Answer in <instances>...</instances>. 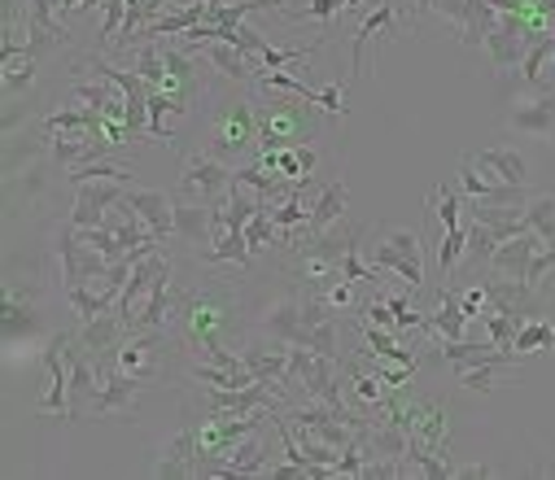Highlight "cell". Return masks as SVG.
Listing matches in <instances>:
<instances>
[{
    "label": "cell",
    "mask_w": 555,
    "mask_h": 480,
    "mask_svg": "<svg viewBox=\"0 0 555 480\" xmlns=\"http://www.w3.org/2000/svg\"><path fill=\"white\" fill-rule=\"evenodd\" d=\"M464 254H468V223L442 232V245H438V267H442V275H451Z\"/></svg>",
    "instance_id": "obj_37"
},
{
    "label": "cell",
    "mask_w": 555,
    "mask_h": 480,
    "mask_svg": "<svg viewBox=\"0 0 555 480\" xmlns=\"http://www.w3.org/2000/svg\"><path fill=\"white\" fill-rule=\"evenodd\" d=\"M455 372H460V385H464V389H473V393H490L503 367H490V363H481V367H455Z\"/></svg>",
    "instance_id": "obj_44"
},
{
    "label": "cell",
    "mask_w": 555,
    "mask_h": 480,
    "mask_svg": "<svg viewBox=\"0 0 555 480\" xmlns=\"http://www.w3.org/2000/svg\"><path fill=\"white\" fill-rule=\"evenodd\" d=\"M473 163L486 167L503 184L529 189V163H525V153H516V148H481V153H473Z\"/></svg>",
    "instance_id": "obj_18"
},
{
    "label": "cell",
    "mask_w": 555,
    "mask_h": 480,
    "mask_svg": "<svg viewBox=\"0 0 555 480\" xmlns=\"http://www.w3.org/2000/svg\"><path fill=\"white\" fill-rule=\"evenodd\" d=\"M442 359L455 363V367H481V363H490V367H516L520 354L499 350V346H481V341H442Z\"/></svg>",
    "instance_id": "obj_17"
},
{
    "label": "cell",
    "mask_w": 555,
    "mask_h": 480,
    "mask_svg": "<svg viewBox=\"0 0 555 480\" xmlns=\"http://www.w3.org/2000/svg\"><path fill=\"white\" fill-rule=\"evenodd\" d=\"M538 96H542V105L555 114V88H542V83H538Z\"/></svg>",
    "instance_id": "obj_50"
},
{
    "label": "cell",
    "mask_w": 555,
    "mask_h": 480,
    "mask_svg": "<svg viewBox=\"0 0 555 480\" xmlns=\"http://www.w3.org/2000/svg\"><path fill=\"white\" fill-rule=\"evenodd\" d=\"M66 180H70L75 189H79V184H92V180H118V184H131V171H127V167H118V163H105V157H101V163L75 167Z\"/></svg>",
    "instance_id": "obj_38"
},
{
    "label": "cell",
    "mask_w": 555,
    "mask_h": 480,
    "mask_svg": "<svg viewBox=\"0 0 555 480\" xmlns=\"http://www.w3.org/2000/svg\"><path fill=\"white\" fill-rule=\"evenodd\" d=\"M481 324H486V333H490V346H499V350H512L516 346V319H507V314H499V310H486L481 314ZM516 354V350H512Z\"/></svg>",
    "instance_id": "obj_41"
},
{
    "label": "cell",
    "mask_w": 555,
    "mask_h": 480,
    "mask_svg": "<svg viewBox=\"0 0 555 480\" xmlns=\"http://www.w3.org/2000/svg\"><path fill=\"white\" fill-rule=\"evenodd\" d=\"M393 18H398V5H393V0H380V5L359 23V31H354V40H350V70H354V79L367 70V62H363L367 44H372V40H380V36L393 27Z\"/></svg>",
    "instance_id": "obj_15"
},
{
    "label": "cell",
    "mask_w": 555,
    "mask_h": 480,
    "mask_svg": "<svg viewBox=\"0 0 555 480\" xmlns=\"http://www.w3.org/2000/svg\"><path fill=\"white\" fill-rule=\"evenodd\" d=\"M66 341L70 337H53L44 350V367H49V393L36 406V415L44 419H70V363H66Z\"/></svg>",
    "instance_id": "obj_6"
},
{
    "label": "cell",
    "mask_w": 555,
    "mask_h": 480,
    "mask_svg": "<svg viewBox=\"0 0 555 480\" xmlns=\"http://www.w3.org/2000/svg\"><path fill=\"white\" fill-rule=\"evenodd\" d=\"M281 5H285V0H281Z\"/></svg>",
    "instance_id": "obj_54"
},
{
    "label": "cell",
    "mask_w": 555,
    "mask_h": 480,
    "mask_svg": "<svg viewBox=\"0 0 555 480\" xmlns=\"http://www.w3.org/2000/svg\"><path fill=\"white\" fill-rule=\"evenodd\" d=\"M346 202H350V189L341 184V180H333V184H324V193L311 202V236H320V232H328L341 215H346Z\"/></svg>",
    "instance_id": "obj_23"
},
{
    "label": "cell",
    "mask_w": 555,
    "mask_h": 480,
    "mask_svg": "<svg viewBox=\"0 0 555 480\" xmlns=\"http://www.w3.org/2000/svg\"><path fill=\"white\" fill-rule=\"evenodd\" d=\"M66 301H70V310L83 319H96V314H105V310H114V297H105V293H96L92 284H66Z\"/></svg>",
    "instance_id": "obj_32"
},
{
    "label": "cell",
    "mask_w": 555,
    "mask_h": 480,
    "mask_svg": "<svg viewBox=\"0 0 555 480\" xmlns=\"http://www.w3.org/2000/svg\"><path fill=\"white\" fill-rule=\"evenodd\" d=\"M122 202L150 223V232H154L158 241L176 236V206L167 202V193H158V189H131V184H127Z\"/></svg>",
    "instance_id": "obj_13"
},
{
    "label": "cell",
    "mask_w": 555,
    "mask_h": 480,
    "mask_svg": "<svg viewBox=\"0 0 555 480\" xmlns=\"http://www.w3.org/2000/svg\"><path fill=\"white\" fill-rule=\"evenodd\" d=\"M202 49V57L219 70V75H228V79H249V75H258L254 70V57H245L241 49H232V44H223V40H206V44H197ZM197 49H189V53H197Z\"/></svg>",
    "instance_id": "obj_22"
},
{
    "label": "cell",
    "mask_w": 555,
    "mask_h": 480,
    "mask_svg": "<svg viewBox=\"0 0 555 480\" xmlns=\"http://www.w3.org/2000/svg\"><path fill=\"white\" fill-rule=\"evenodd\" d=\"M542 245H546V241H542L538 232H525V236L503 241V245L494 249V258H490V275H499V280H525V284H529V262H533V254H538Z\"/></svg>",
    "instance_id": "obj_11"
},
{
    "label": "cell",
    "mask_w": 555,
    "mask_h": 480,
    "mask_svg": "<svg viewBox=\"0 0 555 480\" xmlns=\"http://www.w3.org/2000/svg\"><path fill=\"white\" fill-rule=\"evenodd\" d=\"M245 363H249L254 380L281 389V380L289 376V346H281V350H245Z\"/></svg>",
    "instance_id": "obj_25"
},
{
    "label": "cell",
    "mask_w": 555,
    "mask_h": 480,
    "mask_svg": "<svg viewBox=\"0 0 555 480\" xmlns=\"http://www.w3.org/2000/svg\"><path fill=\"white\" fill-rule=\"evenodd\" d=\"M135 75H141L150 88H167V57L158 40H141L135 44Z\"/></svg>",
    "instance_id": "obj_31"
},
{
    "label": "cell",
    "mask_w": 555,
    "mask_h": 480,
    "mask_svg": "<svg viewBox=\"0 0 555 480\" xmlns=\"http://www.w3.org/2000/svg\"><path fill=\"white\" fill-rule=\"evenodd\" d=\"M57 254H62V280H66V284H92V280H101V275L109 271V258H101L96 249H88L75 228L62 232Z\"/></svg>",
    "instance_id": "obj_8"
},
{
    "label": "cell",
    "mask_w": 555,
    "mask_h": 480,
    "mask_svg": "<svg viewBox=\"0 0 555 480\" xmlns=\"http://www.w3.org/2000/svg\"><path fill=\"white\" fill-rule=\"evenodd\" d=\"M551 49H555L551 31H538V40L529 44V53H525V62H520V83H529V88H538V83H542L546 62H551Z\"/></svg>",
    "instance_id": "obj_33"
},
{
    "label": "cell",
    "mask_w": 555,
    "mask_h": 480,
    "mask_svg": "<svg viewBox=\"0 0 555 480\" xmlns=\"http://www.w3.org/2000/svg\"><path fill=\"white\" fill-rule=\"evenodd\" d=\"M245 144H258V118L249 105H236V109H223L215 118V157L223 153H236Z\"/></svg>",
    "instance_id": "obj_14"
},
{
    "label": "cell",
    "mask_w": 555,
    "mask_h": 480,
    "mask_svg": "<svg viewBox=\"0 0 555 480\" xmlns=\"http://www.w3.org/2000/svg\"><path fill=\"white\" fill-rule=\"evenodd\" d=\"M494 249H499V236H494V228H486V223H473V219H468V254H464V258H473L477 267H481V262L490 267Z\"/></svg>",
    "instance_id": "obj_39"
},
{
    "label": "cell",
    "mask_w": 555,
    "mask_h": 480,
    "mask_svg": "<svg viewBox=\"0 0 555 480\" xmlns=\"http://www.w3.org/2000/svg\"><path fill=\"white\" fill-rule=\"evenodd\" d=\"M363 346H367V354H376V359H385V363H398V367H421V354H415V350H402V346L393 341V328L363 324Z\"/></svg>",
    "instance_id": "obj_24"
},
{
    "label": "cell",
    "mask_w": 555,
    "mask_h": 480,
    "mask_svg": "<svg viewBox=\"0 0 555 480\" xmlns=\"http://www.w3.org/2000/svg\"><path fill=\"white\" fill-rule=\"evenodd\" d=\"M245 241H249L254 254H262V249H271V245H281V228L271 223V206H262V210L245 223Z\"/></svg>",
    "instance_id": "obj_36"
},
{
    "label": "cell",
    "mask_w": 555,
    "mask_h": 480,
    "mask_svg": "<svg viewBox=\"0 0 555 480\" xmlns=\"http://www.w3.org/2000/svg\"><path fill=\"white\" fill-rule=\"evenodd\" d=\"M455 476H490V467H481V463H468V467H455Z\"/></svg>",
    "instance_id": "obj_49"
},
{
    "label": "cell",
    "mask_w": 555,
    "mask_h": 480,
    "mask_svg": "<svg viewBox=\"0 0 555 480\" xmlns=\"http://www.w3.org/2000/svg\"><path fill=\"white\" fill-rule=\"evenodd\" d=\"M359 324H376V328H393V310H389V297H376L363 306L359 314Z\"/></svg>",
    "instance_id": "obj_46"
},
{
    "label": "cell",
    "mask_w": 555,
    "mask_h": 480,
    "mask_svg": "<svg viewBox=\"0 0 555 480\" xmlns=\"http://www.w3.org/2000/svg\"><path fill=\"white\" fill-rule=\"evenodd\" d=\"M150 380H141V376H127L114 359H101V389H96V398H92V415H135V398H141V389H145Z\"/></svg>",
    "instance_id": "obj_3"
},
{
    "label": "cell",
    "mask_w": 555,
    "mask_h": 480,
    "mask_svg": "<svg viewBox=\"0 0 555 480\" xmlns=\"http://www.w3.org/2000/svg\"><path fill=\"white\" fill-rule=\"evenodd\" d=\"M525 223L555 249V193H529L525 202Z\"/></svg>",
    "instance_id": "obj_29"
},
{
    "label": "cell",
    "mask_w": 555,
    "mask_h": 480,
    "mask_svg": "<svg viewBox=\"0 0 555 480\" xmlns=\"http://www.w3.org/2000/svg\"><path fill=\"white\" fill-rule=\"evenodd\" d=\"M385 419H393L406 437H415L421 445H429L434 454H447L451 458V411L442 402H429V398H385Z\"/></svg>",
    "instance_id": "obj_1"
},
{
    "label": "cell",
    "mask_w": 555,
    "mask_h": 480,
    "mask_svg": "<svg viewBox=\"0 0 555 480\" xmlns=\"http://www.w3.org/2000/svg\"><path fill=\"white\" fill-rule=\"evenodd\" d=\"M49 148H53V157H57L66 171H75V167L101 163V157L109 153V140L101 131H53L49 135Z\"/></svg>",
    "instance_id": "obj_9"
},
{
    "label": "cell",
    "mask_w": 555,
    "mask_h": 480,
    "mask_svg": "<svg viewBox=\"0 0 555 480\" xmlns=\"http://www.w3.org/2000/svg\"><path fill=\"white\" fill-rule=\"evenodd\" d=\"M154 346H158V333H131L122 346H118V354H114V363L127 372V376H141V380H154Z\"/></svg>",
    "instance_id": "obj_21"
},
{
    "label": "cell",
    "mask_w": 555,
    "mask_h": 480,
    "mask_svg": "<svg viewBox=\"0 0 555 480\" xmlns=\"http://www.w3.org/2000/svg\"><path fill=\"white\" fill-rule=\"evenodd\" d=\"M315 105H320L324 114H346V109H350V105H346V88H341V83L315 88Z\"/></svg>",
    "instance_id": "obj_47"
},
{
    "label": "cell",
    "mask_w": 555,
    "mask_h": 480,
    "mask_svg": "<svg viewBox=\"0 0 555 480\" xmlns=\"http://www.w3.org/2000/svg\"><path fill=\"white\" fill-rule=\"evenodd\" d=\"M512 350L520 359L542 354V350H555V324H546V319H525V324L516 328V346Z\"/></svg>",
    "instance_id": "obj_30"
},
{
    "label": "cell",
    "mask_w": 555,
    "mask_h": 480,
    "mask_svg": "<svg viewBox=\"0 0 555 480\" xmlns=\"http://www.w3.org/2000/svg\"><path fill=\"white\" fill-rule=\"evenodd\" d=\"M507 122L525 135H555V114L542 105V96H529V101H516V109L507 114Z\"/></svg>",
    "instance_id": "obj_26"
},
{
    "label": "cell",
    "mask_w": 555,
    "mask_h": 480,
    "mask_svg": "<svg viewBox=\"0 0 555 480\" xmlns=\"http://www.w3.org/2000/svg\"><path fill=\"white\" fill-rule=\"evenodd\" d=\"M75 341H66V363H70V419H79L83 406H92L96 389H101V359L92 350H70Z\"/></svg>",
    "instance_id": "obj_10"
},
{
    "label": "cell",
    "mask_w": 555,
    "mask_h": 480,
    "mask_svg": "<svg viewBox=\"0 0 555 480\" xmlns=\"http://www.w3.org/2000/svg\"><path fill=\"white\" fill-rule=\"evenodd\" d=\"M176 236H184V241H197V245H202V236H210V210H206L202 202L176 206Z\"/></svg>",
    "instance_id": "obj_34"
},
{
    "label": "cell",
    "mask_w": 555,
    "mask_h": 480,
    "mask_svg": "<svg viewBox=\"0 0 555 480\" xmlns=\"http://www.w3.org/2000/svg\"><path fill=\"white\" fill-rule=\"evenodd\" d=\"M363 5V0H346V10H359Z\"/></svg>",
    "instance_id": "obj_51"
},
{
    "label": "cell",
    "mask_w": 555,
    "mask_h": 480,
    "mask_svg": "<svg viewBox=\"0 0 555 480\" xmlns=\"http://www.w3.org/2000/svg\"><path fill=\"white\" fill-rule=\"evenodd\" d=\"M27 31H31L27 49H31L36 57H40L44 49H57V44L70 40V31H66V23H62V5H57V0H31Z\"/></svg>",
    "instance_id": "obj_12"
},
{
    "label": "cell",
    "mask_w": 555,
    "mask_h": 480,
    "mask_svg": "<svg viewBox=\"0 0 555 480\" xmlns=\"http://www.w3.org/2000/svg\"><path fill=\"white\" fill-rule=\"evenodd\" d=\"M262 328L281 346H302V297H285L262 314Z\"/></svg>",
    "instance_id": "obj_19"
},
{
    "label": "cell",
    "mask_w": 555,
    "mask_h": 480,
    "mask_svg": "<svg viewBox=\"0 0 555 480\" xmlns=\"http://www.w3.org/2000/svg\"><path fill=\"white\" fill-rule=\"evenodd\" d=\"M429 215H438V219H442V232L460 228V193H455L451 184H442V189L434 193V202H429Z\"/></svg>",
    "instance_id": "obj_42"
},
{
    "label": "cell",
    "mask_w": 555,
    "mask_h": 480,
    "mask_svg": "<svg viewBox=\"0 0 555 480\" xmlns=\"http://www.w3.org/2000/svg\"><path fill=\"white\" fill-rule=\"evenodd\" d=\"M193 380L197 385H210V389H241V380L228 367H219V363H197L193 367Z\"/></svg>",
    "instance_id": "obj_45"
},
{
    "label": "cell",
    "mask_w": 555,
    "mask_h": 480,
    "mask_svg": "<svg viewBox=\"0 0 555 480\" xmlns=\"http://www.w3.org/2000/svg\"><path fill=\"white\" fill-rule=\"evenodd\" d=\"M249 258H254V249H249L245 232H236V228H228L219 241H210V249H202V262H210V267H223V262L245 267Z\"/></svg>",
    "instance_id": "obj_28"
},
{
    "label": "cell",
    "mask_w": 555,
    "mask_h": 480,
    "mask_svg": "<svg viewBox=\"0 0 555 480\" xmlns=\"http://www.w3.org/2000/svg\"><path fill=\"white\" fill-rule=\"evenodd\" d=\"M228 189H232V171L219 163L215 153H193L189 163H184V171H180V193H184L189 202L210 206V202H219Z\"/></svg>",
    "instance_id": "obj_5"
},
{
    "label": "cell",
    "mask_w": 555,
    "mask_h": 480,
    "mask_svg": "<svg viewBox=\"0 0 555 480\" xmlns=\"http://www.w3.org/2000/svg\"><path fill=\"white\" fill-rule=\"evenodd\" d=\"M0 57H5V92H10V96H18L23 88L36 83V53H31V49L5 44V49H0Z\"/></svg>",
    "instance_id": "obj_27"
},
{
    "label": "cell",
    "mask_w": 555,
    "mask_h": 480,
    "mask_svg": "<svg viewBox=\"0 0 555 480\" xmlns=\"http://www.w3.org/2000/svg\"><path fill=\"white\" fill-rule=\"evenodd\" d=\"M122 193H127V184H118V180H92V184H79L75 189V210H70V228H96V223H105V215L122 202Z\"/></svg>",
    "instance_id": "obj_7"
},
{
    "label": "cell",
    "mask_w": 555,
    "mask_h": 480,
    "mask_svg": "<svg viewBox=\"0 0 555 480\" xmlns=\"http://www.w3.org/2000/svg\"><path fill=\"white\" fill-rule=\"evenodd\" d=\"M546 66H551V75H555V49H551V62H546Z\"/></svg>",
    "instance_id": "obj_52"
},
{
    "label": "cell",
    "mask_w": 555,
    "mask_h": 480,
    "mask_svg": "<svg viewBox=\"0 0 555 480\" xmlns=\"http://www.w3.org/2000/svg\"><path fill=\"white\" fill-rule=\"evenodd\" d=\"M341 275L354 280V284H372L376 280V267L359 258V232L346 236V254H341Z\"/></svg>",
    "instance_id": "obj_40"
},
{
    "label": "cell",
    "mask_w": 555,
    "mask_h": 480,
    "mask_svg": "<svg viewBox=\"0 0 555 480\" xmlns=\"http://www.w3.org/2000/svg\"><path fill=\"white\" fill-rule=\"evenodd\" d=\"M372 267L376 271H393L406 288L425 284V245L415 228H380L376 245H372Z\"/></svg>",
    "instance_id": "obj_2"
},
{
    "label": "cell",
    "mask_w": 555,
    "mask_h": 480,
    "mask_svg": "<svg viewBox=\"0 0 555 480\" xmlns=\"http://www.w3.org/2000/svg\"><path fill=\"white\" fill-rule=\"evenodd\" d=\"M333 14H346V0H311L307 10H298L294 18H315V23H328Z\"/></svg>",
    "instance_id": "obj_48"
},
{
    "label": "cell",
    "mask_w": 555,
    "mask_h": 480,
    "mask_svg": "<svg viewBox=\"0 0 555 480\" xmlns=\"http://www.w3.org/2000/svg\"><path fill=\"white\" fill-rule=\"evenodd\" d=\"M533 5H542V0H529V10H533Z\"/></svg>",
    "instance_id": "obj_53"
},
{
    "label": "cell",
    "mask_w": 555,
    "mask_h": 480,
    "mask_svg": "<svg viewBox=\"0 0 555 480\" xmlns=\"http://www.w3.org/2000/svg\"><path fill=\"white\" fill-rule=\"evenodd\" d=\"M533 40H538V31H529L520 14H499V23L486 36V53H490L494 70L507 75V70H516L525 62V53H529Z\"/></svg>",
    "instance_id": "obj_4"
},
{
    "label": "cell",
    "mask_w": 555,
    "mask_h": 480,
    "mask_svg": "<svg viewBox=\"0 0 555 480\" xmlns=\"http://www.w3.org/2000/svg\"><path fill=\"white\" fill-rule=\"evenodd\" d=\"M425 328H429L438 341H464L468 314H464V293H460V288H447V293H442V306L429 314Z\"/></svg>",
    "instance_id": "obj_20"
},
{
    "label": "cell",
    "mask_w": 555,
    "mask_h": 480,
    "mask_svg": "<svg viewBox=\"0 0 555 480\" xmlns=\"http://www.w3.org/2000/svg\"><path fill=\"white\" fill-rule=\"evenodd\" d=\"M127 5H131V0H101V14H105V23H101V49H114V40L122 31V18H127Z\"/></svg>",
    "instance_id": "obj_43"
},
{
    "label": "cell",
    "mask_w": 555,
    "mask_h": 480,
    "mask_svg": "<svg viewBox=\"0 0 555 480\" xmlns=\"http://www.w3.org/2000/svg\"><path fill=\"white\" fill-rule=\"evenodd\" d=\"M122 341H127V328H122V319H118L114 310H105V314L88 319L83 333H79V346H83V350H92L96 359H114Z\"/></svg>",
    "instance_id": "obj_16"
},
{
    "label": "cell",
    "mask_w": 555,
    "mask_h": 480,
    "mask_svg": "<svg viewBox=\"0 0 555 480\" xmlns=\"http://www.w3.org/2000/svg\"><path fill=\"white\" fill-rule=\"evenodd\" d=\"M167 109H184V101H176L171 92L154 88V92H150V140H154V144H167V140H171V131H167Z\"/></svg>",
    "instance_id": "obj_35"
}]
</instances>
